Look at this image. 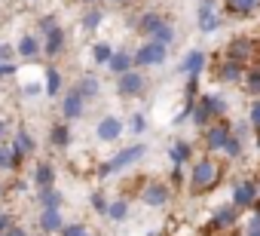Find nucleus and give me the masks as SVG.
I'll use <instances>...</instances> for the list:
<instances>
[{
    "instance_id": "nucleus-33",
    "label": "nucleus",
    "mask_w": 260,
    "mask_h": 236,
    "mask_svg": "<svg viewBox=\"0 0 260 236\" xmlns=\"http://www.w3.org/2000/svg\"><path fill=\"white\" fill-rule=\"evenodd\" d=\"M150 40H159V43H166V46H169V43H175V28H172L169 22H162V25H159V31H156Z\"/></svg>"
},
{
    "instance_id": "nucleus-13",
    "label": "nucleus",
    "mask_w": 260,
    "mask_h": 236,
    "mask_svg": "<svg viewBox=\"0 0 260 236\" xmlns=\"http://www.w3.org/2000/svg\"><path fill=\"white\" fill-rule=\"evenodd\" d=\"M61 49H64V28L58 25V28H52V31L43 37V55L55 58V55H61Z\"/></svg>"
},
{
    "instance_id": "nucleus-23",
    "label": "nucleus",
    "mask_w": 260,
    "mask_h": 236,
    "mask_svg": "<svg viewBox=\"0 0 260 236\" xmlns=\"http://www.w3.org/2000/svg\"><path fill=\"white\" fill-rule=\"evenodd\" d=\"M37 202H40V209H58L64 202V196L58 187H46V190H37Z\"/></svg>"
},
{
    "instance_id": "nucleus-16",
    "label": "nucleus",
    "mask_w": 260,
    "mask_h": 236,
    "mask_svg": "<svg viewBox=\"0 0 260 236\" xmlns=\"http://www.w3.org/2000/svg\"><path fill=\"white\" fill-rule=\"evenodd\" d=\"M64 221H61V212L58 209H43L40 212V230L43 233H61Z\"/></svg>"
},
{
    "instance_id": "nucleus-22",
    "label": "nucleus",
    "mask_w": 260,
    "mask_h": 236,
    "mask_svg": "<svg viewBox=\"0 0 260 236\" xmlns=\"http://www.w3.org/2000/svg\"><path fill=\"white\" fill-rule=\"evenodd\" d=\"M13 148H16L19 154H25V157H28V154H34V151H37V141H34V135H31L25 126H19V129H16V141H13Z\"/></svg>"
},
{
    "instance_id": "nucleus-1",
    "label": "nucleus",
    "mask_w": 260,
    "mask_h": 236,
    "mask_svg": "<svg viewBox=\"0 0 260 236\" xmlns=\"http://www.w3.org/2000/svg\"><path fill=\"white\" fill-rule=\"evenodd\" d=\"M223 178V166L214 160V157H202L193 163V172H190V190L193 193H208L220 184Z\"/></svg>"
},
{
    "instance_id": "nucleus-2",
    "label": "nucleus",
    "mask_w": 260,
    "mask_h": 236,
    "mask_svg": "<svg viewBox=\"0 0 260 236\" xmlns=\"http://www.w3.org/2000/svg\"><path fill=\"white\" fill-rule=\"evenodd\" d=\"M239 224V205H223L211 215V221L205 224V236H223V233H233Z\"/></svg>"
},
{
    "instance_id": "nucleus-42",
    "label": "nucleus",
    "mask_w": 260,
    "mask_h": 236,
    "mask_svg": "<svg viewBox=\"0 0 260 236\" xmlns=\"http://www.w3.org/2000/svg\"><path fill=\"white\" fill-rule=\"evenodd\" d=\"M13 55H19V52H16L13 46H7V43H0V62H10Z\"/></svg>"
},
{
    "instance_id": "nucleus-39",
    "label": "nucleus",
    "mask_w": 260,
    "mask_h": 236,
    "mask_svg": "<svg viewBox=\"0 0 260 236\" xmlns=\"http://www.w3.org/2000/svg\"><path fill=\"white\" fill-rule=\"evenodd\" d=\"M52 28H58V22H55V16H43L40 19V37H46Z\"/></svg>"
},
{
    "instance_id": "nucleus-6",
    "label": "nucleus",
    "mask_w": 260,
    "mask_h": 236,
    "mask_svg": "<svg viewBox=\"0 0 260 236\" xmlns=\"http://www.w3.org/2000/svg\"><path fill=\"white\" fill-rule=\"evenodd\" d=\"M257 196H260V187L251 178H245V181H239L233 187V205H239V209H254L257 205Z\"/></svg>"
},
{
    "instance_id": "nucleus-35",
    "label": "nucleus",
    "mask_w": 260,
    "mask_h": 236,
    "mask_svg": "<svg viewBox=\"0 0 260 236\" xmlns=\"http://www.w3.org/2000/svg\"><path fill=\"white\" fill-rule=\"evenodd\" d=\"M223 154H226L230 160H236V157L242 154V138H239V135H233V138L226 141V148H223Z\"/></svg>"
},
{
    "instance_id": "nucleus-36",
    "label": "nucleus",
    "mask_w": 260,
    "mask_h": 236,
    "mask_svg": "<svg viewBox=\"0 0 260 236\" xmlns=\"http://www.w3.org/2000/svg\"><path fill=\"white\" fill-rule=\"evenodd\" d=\"M89 202H92V209H95V212H101V215H107V209H110V202L104 199V193H92V196H89Z\"/></svg>"
},
{
    "instance_id": "nucleus-40",
    "label": "nucleus",
    "mask_w": 260,
    "mask_h": 236,
    "mask_svg": "<svg viewBox=\"0 0 260 236\" xmlns=\"http://www.w3.org/2000/svg\"><path fill=\"white\" fill-rule=\"evenodd\" d=\"M248 120H251V126H254V129L260 132V98H257V101L251 104V113H248Z\"/></svg>"
},
{
    "instance_id": "nucleus-21",
    "label": "nucleus",
    "mask_w": 260,
    "mask_h": 236,
    "mask_svg": "<svg viewBox=\"0 0 260 236\" xmlns=\"http://www.w3.org/2000/svg\"><path fill=\"white\" fill-rule=\"evenodd\" d=\"M205 68V52H199V49H193V52H187V58L181 62V71L187 74V77H199V71Z\"/></svg>"
},
{
    "instance_id": "nucleus-10",
    "label": "nucleus",
    "mask_w": 260,
    "mask_h": 236,
    "mask_svg": "<svg viewBox=\"0 0 260 236\" xmlns=\"http://www.w3.org/2000/svg\"><path fill=\"white\" fill-rule=\"evenodd\" d=\"M220 16H217V4L214 0H202L199 4V31L202 34H214L217 28H220Z\"/></svg>"
},
{
    "instance_id": "nucleus-45",
    "label": "nucleus",
    "mask_w": 260,
    "mask_h": 236,
    "mask_svg": "<svg viewBox=\"0 0 260 236\" xmlns=\"http://www.w3.org/2000/svg\"><path fill=\"white\" fill-rule=\"evenodd\" d=\"M4 236H28V230H25V227H19V224H10V230H7Z\"/></svg>"
},
{
    "instance_id": "nucleus-11",
    "label": "nucleus",
    "mask_w": 260,
    "mask_h": 236,
    "mask_svg": "<svg viewBox=\"0 0 260 236\" xmlns=\"http://www.w3.org/2000/svg\"><path fill=\"white\" fill-rule=\"evenodd\" d=\"M144 77L138 74V71H125V74H119V80H116V89H119V95H125V98H135V95H141L144 92Z\"/></svg>"
},
{
    "instance_id": "nucleus-46",
    "label": "nucleus",
    "mask_w": 260,
    "mask_h": 236,
    "mask_svg": "<svg viewBox=\"0 0 260 236\" xmlns=\"http://www.w3.org/2000/svg\"><path fill=\"white\" fill-rule=\"evenodd\" d=\"M181 178H184V175H181V169L175 166V172H172V184H181Z\"/></svg>"
},
{
    "instance_id": "nucleus-19",
    "label": "nucleus",
    "mask_w": 260,
    "mask_h": 236,
    "mask_svg": "<svg viewBox=\"0 0 260 236\" xmlns=\"http://www.w3.org/2000/svg\"><path fill=\"white\" fill-rule=\"evenodd\" d=\"M166 19H162V13H144L141 19H138V34H144V37H153L156 31H159V25H162Z\"/></svg>"
},
{
    "instance_id": "nucleus-20",
    "label": "nucleus",
    "mask_w": 260,
    "mask_h": 236,
    "mask_svg": "<svg viewBox=\"0 0 260 236\" xmlns=\"http://www.w3.org/2000/svg\"><path fill=\"white\" fill-rule=\"evenodd\" d=\"M40 49H43V46H40V40H37L34 34H25V37L19 40V46H16V52H19L25 62H34V58L40 55Z\"/></svg>"
},
{
    "instance_id": "nucleus-3",
    "label": "nucleus",
    "mask_w": 260,
    "mask_h": 236,
    "mask_svg": "<svg viewBox=\"0 0 260 236\" xmlns=\"http://www.w3.org/2000/svg\"><path fill=\"white\" fill-rule=\"evenodd\" d=\"M147 154V148L144 144H132V148H125V151H119L116 157H110L101 169H98V178H107L110 172H119V169H125V166H132V163H138L141 157Z\"/></svg>"
},
{
    "instance_id": "nucleus-24",
    "label": "nucleus",
    "mask_w": 260,
    "mask_h": 236,
    "mask_svg": "<svg viewBox=\"0 0 260 236\" xmlns=\"http://www.w3.org/2000/svg\"><path fill=\"white\" fill-rule=\"evenodd\" d=\"M49 141H52V148L64 151V148L71 144V129H68V123H55V126L49 129Z\"/></svg>"
},
{
    "instance_id": "nucleus-31",
    "label": "nucleus",
    "mask_w": 260,
    "mask_h": 236,
    "mask_svg": "<svg viewBox=\"0 0 260 236\" xmlns=\"http://www.w3.org/2000/svg\"><path fill=\"white\" fill-rule=\"evenodd\" d=\"M104 22V16H101V10H89L86 16H83V31H98V25Z\"/></svg>"
},
{
    "instance_id": "nucleus-15",
    "label": "nucleus",
    "mask_w": 260,
    "mask_h": 236,
    "mask_svg": "<svg viewBox=\"0 0 260 236\" xmlns=\"http://www.w3.org/2000/svg\"><path fill=\"white\" fill-rule=\"evenodd\" d=\"M34 187H37V190L55 187V169H52L49 163H37V166H34Z\"/></svg>"
},
{
    "instance_id": "nucleus-25",
    "label": "nucleus",
    "mask_w": 260,
    "mask_h": 236,
    "mask_svg": "<svg viewBox=\"0 0 260 236\" xmlns=\"http://www.w3.org/2000/svg\"><path fill=\"white\" fill-rule=\"evenodd\" d=\"M257 4H260V0H226V13H233V16H251L257 10Z\"/></svg>"
},
{
    "instance_id": "nucleus-12",
    "label": "nucleus",
    "mask_w": 260,
    "mask_h": 236,
    "mask_svg": "<svg viewBox=\"0 0 260 236\" xmlns=\"http://www.w3.org/2000/svg\"><path fill=\"white\" fill-rule=\"evenodd\" d=\"M245 65H239V62H233V58H223L220 65H217V80L220 83H239L242 77H245Z\"/></svg>"
},
{
    "instance_id": "nucleus-8",
    "label": "nucleus",
    "mask_w": 260,
    "mask_h": 236,
    "mask_svg": "<svg viewBox=\"0 0 260 236\" xmlns=\"http://www.w3.org/2000/svg\"><path fill=\"white\" fill-rule=\"evenodd\" d=\"M169 199H172V187L162 184V181H147V184L141 187V202H147V205H153V209L166 205Z\"/></svg>"
},
{
    "instance_id": "nucleus-34",
    "label": "nucleus",
    "mask_w": 260,
    "mask_h": 236,
    "mask_svg": "<svg viewBox=\"0 0 260 236\" xmlns=\"http://www.w3.org/2000/svg\"><path fill=\"white\" fill-rule=\"evenodd\" d=\"M107 215H110L113 221H122V218L128 215V202H125V199H113L110 209H107Z\"/></svg>"
},
{
    "instance_id": "nucleus-5",
    "label": "nucleus",
    "mask_w": 260,
    "mask_h": 236,
    "mask_svg": "<svg viewBox=\"0 0 260 236\" xmlns=\"http://www.w3.org/2000/svg\"><path fill=\"white\" fill-rule=\"evenodd\" d=\"M166 55H169V46H166V43H159V40H147L144 46H138V52H135V65H138V68H156V65L166 62Z\"/></svg>"
},
{
    "instance_id": "nucleus-47",
    "label": "nucleus",
    "mask_w": 260,
    "mask_h": 236,
    "mask_svg": "<svg viewBox=\"0 0 260 236\" xmlns=\"http://www.w3.org/2000/svg\"><path fill=\"white\" fill-rule=\"evenodd\" d=\"M4 132H7V120H0V138H4Z\"/></svg>"
},
{
    "instance_id": "nucleus-32",
    "label": "nucleus",
    "mask_w": 260,
    "mask_h": 236,
    "mask_svg": "<svg viewBox=\"0 0 260 236\" xmlns=\"http://www.w3.org/2000/svg\"><path fill=\"white\" fill-rule=\"evenodd\" d=\"M205 101H208V107L214 110V116H217V120H220V116L226 113V98H223V95H205Z\"/></svg>"
},
{
    "instance_id": "nucleus-17",
    "label": "nucleus",
    "mask_w": 260,
    "mask_h": 236,
    "mask_svg": "<svg viewBox=\"0 0 260 236\" xmlns=\"http://www.w3.org/2000/svg\"><path fill=\"white\" fill-rule=\"evenodd\" d=\"M22 160H25V154H19L13 144H0V169H4V172L19 169V166H22Z\"/></svg>"
},
{
    "instance_id": "nucleus-14",
    "label": "nucleus",
    "mask_w": 260,
    "mask_h": 236,
    "mask_svg": "<svg viewBox=\"0 0 260 236\" xmlns=\"http://www.w3.org/2000/svg\"><path fill=\"white\" fill-rule=\"evenodd\" d=\"M95 132H98L101 141H116V138L122 135V120H119V116H104Z\"/></svg>"
},
{
    "instance_id": "nucleus-48",
    "label": "nucleus",
    "mask_w": 260,
    "mask_h": 236,
    "mask_svg": "<svg viewBox=\"0 0 260 236\" xmlns=\"http://www.w3.org/2000/svg\"><path fill=\"white\" fill-rule=\"evenodd\" d=\"M83 4H86V7H92V4H98V0H83Z\"/></svg>"
},
{
    "instance_id": "nucleus-7",
    "label": "nucleus",
    "mask_w": 260,
    "mask_h": 236,
    "mask_svg": "<svg viewBox=\"0 0 260 236\" xmlns=\"http://www.w3.org/2000/svg\"><path fill=\"white\" fill-rule=\"evenodd\" d=\"M83 110H86V95H83L77 86L68 89L64 98H61V116H64V123H68V120H80Z\"/></svg>"
},
{
    "instance_id": "nucleus-43",
    "label": "nucleus",
    "mask_w": 260,
    "mask_h": 236,
    "mask_svg": "<svg viewBox=\"0 0 260 236\" xmlns=\"http://www.w3.org/2000/svg\"><path fill=\"white\" fill-rule=\"evenodd\" d=\"M13 74H19V71H16V65H10V62H0V77H13Z\"/></svg>"
},
{
    "instance_id": "nucleus-27",
    "label": "nucleus",
    "mask_w": 260,
    "mask_h": 236,
    "mask_svg": "<svg viewBox=\"0 0 260 236\" xmlns=\"http://www.w3.org/2000/svg\"><path fill=\"white\" fill-rule=\"evenodd\" d=\"M190 154H193V148H190L187 141H175V144L169 148V157H172V163H175V166L187 163V160H190Z\"/></svg>"
},
{
    "instance_id": "nucleus-26",
    "label": "nucleus",
    "mask_w": 260,
    "mask_h": 236,
    "mask_svg": "<svg viewBox=\"0 0 260 236\" xmlns=\"http://www.w3.org/2000/svg\"><path fill=\"white\" fill-rule=\"evenodd\" d=\"M43 86H46V95H58L61 92V74H58V68H46L43 71Z\"/></svg>"
},
{
    "instance_id": "nucleus-29",
    "label": "nucleus",
    "mask_w": 260,
    "mask_h": 236,
    "mask_svg": "<svg viewBox=\"0 0 260 236\" xmlns=\"http://www.w3.org/2000/svg\"><path fill=\"white\" fill-rule=\"evenodd\" d=\"M77 89L86 95V98H92V95H98L101 92V83H98V77H92V74H86V77H80V83H77Z\"/></svg>"
},
{
    "instance_id": "nucleus-49",
    "label": "nucleus",
    "mask_w": 260,
    "mask_h": 236,
    "mask_svg": "<svg viewBox=\"0 0 260 236\" xmlns=\"http://www.w3.org/2000/svg\"><path fill=\"white\" fill-rule=\"evenodd\" d=\"M110 4H125V0H110Z\"/></svg>"
},
{
    "instance_id": "nucleus-4",
    "label": "nucleus",
    "mask_w": 260,
    "mask_h": 236,
    "mask_svg": "<svg viewBox=\"0 0 260 236\" xmlns=\"http://www.w3.org/2000/svg\"><path fill=\"white\" fill-rule=\"evenodd\" d=\"M257 55H260V43H257V40H251V37H233L223 58H233V62H239V65L248 68Z\"/></svg>"
},
{
    "instance_id": "nucleus-18",
    "label": "nucleus",
    "mask_w": 260,
    "mask_h": 236,
    "mask_svg": "<svg viewBox=\"0 0 260 236\" xmlns=\"http://www.w3.org/2000/svg\"><path fill=\"white\" fill-rule=\"evenodd\" d=\"M132 65H135V52H125V49H119V52H113V58L107 62V68L119 77V74H125V71H132Z\"/></svg>"
},
{
    "instance_id": "nucleus-50",
    "label": "nucleus",
    "mask_w": 260,
    "mask_h": 236,
    "mask_svg": "<svg viewBox=\"0 0 260 236\" xmlns=\"http://www.w3.org/2000/svg\"><path fill=\"white\" fill-rule=\"evenodd\" d=\"M0 193H4V187H0Z\"/></svg>"
},
{
    "instance_id": "nucleus-37",
    "label": "nucleus",
    "mask_w": 260,
    "mask_h": 236,
    "mask_svg": "<svg viewBox=\"0 0 260 236\" xmlns=\"http://www.w3.org/2000/svg\"><path fill=\"white\" fill-rule=\"evenodd\" d=\"M61 236H89V230L83 224H64L61 227Z\"/></svg>"
},
{
    "instance_id": "nucleus-38",
    "label": "nucleus",
    "mask_w": 260,
    "mask_h": 236,
    "mask_svg": "<svg viewBox=\"0 0 260 236\" xmlns=\"http://www.w3.org/2000/svg\"><path fill=\"white\" fill-rule=\"evenodd\" d=\"M128 126H132V132H135V135H141V132L147 129V120H144V116H141V113H135V116H132V120H128Z\"/></svg>"
},
{
    "instance_id": "nucleus-9",
    "label": "nucleus",
    "mask_w": 260,
    "mask_h": 236,
    "mask_svg": "<svg viewBox=\"0 0 260 236\" xmlns=\"http://www.w3.org/2000/svg\"><path fill=\"white\" fill-rule=\"evenodd\" d=\"M230 138H233V126H226V123H220V120H214V123L205 129V148H208V151H223Z\"/></svg>"
},
{
    "instance_id": "nucleus-41",
    "label": "nucleus",
    "mask_w": 260,
    "mask_h": 236,
    "mask_svg": "<svg viewBox=\"0 0 260 236\" xmlns=\"http://www.w3.org/2000/svg\"><path fill=\"white\" fill-rule=\"evenodd\" d=\"M40 89H46V86H40V83H22L25 95H40Z\"/></svg>"
},
{
    "instance_id": "nucleus-28",
    "label": "nucleus",
    "mask_w": 260,
    "mask_h": 236,
    "mask_svg": "<svg viewBox=\"0 0 260 236\" xmlns=\"http://www.w3.org/2000/svg\"><path fill=\"white\" fill-rule=\"evenodd\" d=\"M242 83H245V92L248 95H260V65L257 68H248L245 77H242Z\"/></svg>"
},
{
    "instance_id": "nucleus-44",
    "label": "nucleus",
    "mask_w": 260,
    "mask_h": 236,
    "mask_svg": "<svg viewBox=\"0 0 260 236\" xmlns=\"http://www.w3.org/2000/svg\"><path fill=\"white\" fill-rule=\"evenodd\" d=\"M10 224H13V218H10L7 212H0V236H4V233L10 230Z\"/></svg>"
},
{
    "instance_id": "nucleus-30",
    "label": "nucleus",
    "mask_w": 260,
    "mask_h": 236,
    "mask_svg": "<svg viewBox=\"0 0 260 236\" xmlns=\"http://www.w3.org/2000/svg\"><path fill=\"white\" fill-rule=\"evenodd\" d=\"M92 58H95L98 65H107V62L113 58V46H110V43H95V46H92Z\"/></svg>"
}]
</instances>
